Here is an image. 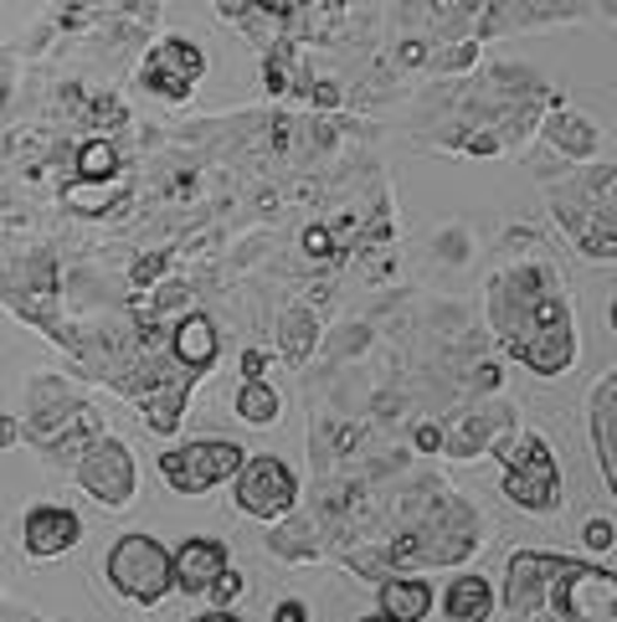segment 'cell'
<instances>
[{"label": "cell", "mask_w": 617, "mask_h": 622, "mask_svg": "<svg viewBox=\"0 0 617 622\" xmlns=\"http://www.w3.org/2000/svg\"><path fill=\"white\" fill-rule=\"evenodd\" d=\"M443 612H448V622H489L494 618V587L484 576H458L443 591Z\"/></svg>", "instance_id": "14"}, {"label": "cell", "mask_w": 617, "mask_h": 622, "mask_svg": "<svg viewBox=\"0 0 617 622\" xmlns=\"http://www.w3.org/2000/svg\"><path fill=\"white\" fill-rule=\"evenodd\" d=\"M78 484L99 499L103 509H124L134 499V458L124 442L114 438H93L88 453L78 458Z\"/></svg>", "instance_id": "8"}, {"label": "cell", "mask_w": 617, "mask_h": 622, "mask_svg": "<svg viewBox=\"0 0 617 622\" xmlns=\"http://www.w3.org/2000/svg\"><path fill=\"white\" fill-rule=\"evenodd\" d=\"M489 320L500 330V345L535 376H561L576 360L571 314L561 299V278L546 263H519L489 288Z\"/></svg>", "instance_id": "1"}, {"label": "cell", "mask_w": 617, "mask_h": 622, "mask_svg": "<svg viewBox=\"0 0 617 622\" xmlns=\"http://www.w3.org/2000/svg\"><path fill=\"white\" fill-rule=\"evenodd\" d=\"M551 139L567 154H576V160H586V154L597 150V129H592V124H582V118L561 114V103H556V118H551Z\"/></svg>", "instance_id": "18"}, {"label": "cell", "mask_w": 617, "mask_h": 622, "mask_svg": "<svg viewBox=\"0 0 617 622\" xmlns=\"http://www.w3.org/2000/svg\"><path fill=\"white\" fill-rule=\"evenodd\" d=\"M418 448H422V453H437V448H443V427L422 422V427H418Z\"/></svg>", "instance_id": "27"}, {"label": "cell", "mask_w": 617, "mask_h": 622, "mask_svg": "<svg viewBox=\"0 0 617 622\" xmlns=\"http://www.w3.org/2000/svg\"><path fill=\"white\" fill-rule=\"evenodd\" d=\"M427 612H433V587H427V581H412V576H391V581H381V618L427 622Z\"/></svg>", "instance_id": "13"}, {"label": "cell", "mask_w": 617, "mask_h": 622, "mask_svg": "<svg viewBox=\"0 0 617 622\" xmlns=\"http://www.w3.org/2000/svg\"><path fill=\"white\" fill-rule=\"evenodd\" d=\"M582 540H586V551H613V545H617V530H613V520H586Z\"/></svg>", "instance_id": "23"}, {"label": "cell", "mask_w": 617, "mask_h": 622, "mask_svg": "<svg viewBox=\"0 0 617 622\" xmlns=\"http://www.w3.org/2000/svg\"><path fill=\"white\" fill-rule=\"evenodd\" d=\"M237 417L252 422V427L278 422V391L267 387V381H242V391H237Z\"/></svg>", "instance_id": "17"}, {"label": "cell", "mask_w": 617, "mask_h": 622, "mask_svg": "<svg viewBox=\"0 0 617 622\" xmlns=\"http://www.w3.org/2000/svg\"><path fill=\"white\" fill-rule=\"evenodd\" d=\"M504 607L519 622H617V572L576 555L515 551L504 566Z\"/></svg>", "instance_id": "2"}, {"label": "cell", "mask_w": 617, "mask_h": 622, "mask_svg": "<svg viewBox=\"0 0 617 622\" xmlns=\"http://www.w3.org/2000/svg\"><path fill=\"white\" fill-rule=\"evenodd\" d=\"M237 484V509L242 515H252V520H284L288 509H294V499H299V479H294V469H288L284 458H242V469L232 473Z\"/></svg>", "instance_id": "7"}, {"label": "cell", "mask_w": 617, "mask_h": 622, "mask_svg": "<svg viewBox=\"0 0 617 622\" xmlns=\"http://www.w3.org/2000/svg\"><path fill=\"white\" fill-rule=\"evenodd\" d=\"M556 211L567 221L586 257H617V170H592L556 196Z\"/></svg>", "instance_id": "3"}, {"label": "cell", "mask_w": 617, "mask_h": 622, "mask_svg": "<svg viewBox=\"0 0 617 622\" xmlns=\"http://www.w3.org/2000/svg\"><path fill=\"white\" fill-rule=\"evenodd\" d=\"M607 324H613V330H617V299H613V309H607Z\"/></svg>", "instance_id": "33"}, {"label": "cell", "mask_w": 617, "mask_h": 622, "mask_svg": "<svg viewBox=\"0 0 617 622\" xmlns=\"http://www.w3.org/2000/svg\"><path fill=\"white\" fill-rule=\"evenodd\" d=\"M263 370H267V355H263V350H248V355H242V376H248V381H263Z\"/></svg>", "instance_id": "28"}, {"label": "cell", "mask_w": 617, "mask_h": 622, "mask_svg": "<svg viewBox=\"0 0 617 622\" xmlns=\"http://www.w3.org/2000/svg\"><path fill=\"white\" fill-rule=\"evenodd\" d=\"M0 103H5V83H0Z\"/></svg>", "instance_id": "35"}, {"label": "cell", "mask_w": 617, "mask_h": 622, "mask_svg": "<svg viewBox=\"0 0 617 622\" xmlns=\"http://www.w3.org/2000/svg\"><path fill=\"white\" fill-rule=\"evenodd\" d=\"M170 350H175V360H181L191 376H206V370L217 366V355H221L217 320H212V314H181L175 335H170Z\"/></svg>", "instance_id": "12"}, {"label": "cell", "mask_w": 617, "mask_h": 622, "mask_svg": "<svg viewBox=\"0 0 617 622\" xmlns=\"http://www.w3.org/2000/svg\"><path fill=\"white\" fill-rule=\"evenodd\" d=\"M592 438H597L607 479H613V488H617V376L597 391V402H592Z\"/></svg>", "instance_id": "15"}, {"label": "cell", "mask_w": 617, "mask_h": 622, "mask_svg": "<svg viewBox=\"0 0 617 622\" xmlns=\"http://www.w3.org/2000/svg\"><path fill=\"white\" fill-rule=\"evenodd\" d=\"M242 448L227 438H201V442H185V448H170V453H160V473H165V484L175 488V494H206V488L227 484L237 469H242Z\"/></svg>", "instance_id": "6"}, {"label": "cell", "mask_w": 617, "mask_h": 622, "mask_svg": "<svg viewBox=\"0 0 617 622\" xmlns=\"http://www.w3.org/2000/svg\"><path fill=\"white\" fill-rule=\"evenodd\" d=\"M273 622H309V607H304L299 597H288V602H278V612H273Z\"/></svg>", "instance_id": "26"}, {"label": "cell", "mask_w": 617, "mask_h": 622, "mask_svg": "<svg viewBox=\"0 0 617 622\" xmlns=\"http://www.w3.org/2000/svg\"><path fill=\"white\" fill-rule=\"evenodd\" d=\"M232 561H227V545L221 540H185L181 551L170 555V576H175V591H185V597H201V591L212 587L221 572H227Z\"/></svg>", "instance_id": "11"}, {"label": "cell", "mask_w": 617, "mask_h": 622, "mask_svg": "<svg viewBox=\"0 0 617 622\" xmlns=\"http://www.w3.org/2000/svg\"><path fill=\"white\" fill-rule=\"evenodd\" d=\"M361 622H391V618H381V612H370V618H361Z\"/></svg>", "instance_id": "34"}, {"label": "cell", "mask_w": 617, "mask_h": 622, "mask_svg": "<svg viewBox=\"0 0 617 622\" xmlns=\"http://www.w3.org/2000/svg\"><path fill=\"white\" fill-rule=\"evenodd\" d=\"M500 453H504V494L519 509L546 515V509L561 505V473H556V458L546 448V438L525 433L519 442H504Z\"/></svg>", "instance_id": "5"}, {"label": "cell", "mask_w": 617, "mask_h": 622, "mask_svg": "<svg viewBox=\"0 0 617 622\" xmlns=\"http://www.w3.org/2000/svg\"><path fill=\"white\" fill-rule=\"evenodd\" d=\"M401 62H427V51H422V42H401Z\"/></svg>", "instance_id": "32"}, {"label": "cell", "mask_w": 617, "mask_h": 622, "mask_svg": "<svg viewBox=\"0 0 617 622\" xmlns=\"http://www.w3.org/2000/svg\"><path fill=\"white\" fill-rule=\"evenodd\" d=\"M304 253H309V257H319V263H324V257H334V247H330V232H324V227H309V232H304Z\"/></svg>", "instance_id": "25"}, {"label": "cell", "mask_w": 617, "mask_h": 622, "mask_svg": "<svg viewBox=\"0 0 617 622\" xmlns=\"http://www.w3.org/2000/svg\"><path fill=\"white\" fill-rule=\"evenodd\" d=\"M191 381L196 376H185V381H170V387H150L145 391V417H150L155 433H175L185 417V396H191Z\"/></svg>", "instance_id": "16"}, {"label": "cell", "mask_w": 617, "mask_h": 622, "mask_svg": "<svg viewBox=\"0 0 617 622\" xmlns=\"http://www.w3.org/2000/svg\"><path fill=\"white\" fill-rule=\"evenodd\" d=\"M103 576H108V587H114L118 597L145 602V607H155L170 587H175V576H170V551L155 535L114 540V551H108V561H103Z\"/></svg>", "instance_id": "4"}, {"label": "cell", "mask_w": 617, "mask_h": 622, "mask_svg": "<svg viewBox=\"0 0 617 622\" xmlns=\"http://www.w3.org/2000/svg\"><path fill=\"white\" fill-rule=\"evenodd\" d=\"M62 201L72 206V211H83V217H103V206H108V191H103V181H78L62 191Z\"/></svg>", "instance_id": "21"}, {"label": "cell", "mask_w": 617, "mask_h": 622, "mask_svg": "<svg viewBox=\"0 0 617 622\" xmlns=\"http://www.w3.org/2000/svg\"><path fill=\"white\" fill-rule=\"evenodd\" d=\"M78 540H83V520L67 505H32L26 520H21V545H26V555H36V561L72 551Z\"/></svg>", "instance_id": "10"}, {"label": "cell", "mask_w": 617, "mask_h": 622, "mask_svg": "<svg viewBox=\"0 0 617 622\" xmlns=\"http://www.w3.org/2000/svg\"><path fill=\"white\" fill-rule=\"evenodd\" d=\"M206 597H212V602H217V607H232L237 597H242V576H237L232 566H227V572H221L217 581H212V587H206Z\"/></svg>", "instance_id": "22"}, {"label": "cell", "mask_w": 617, "mask_h": 622, "mask_svg": "<svg viewBox=\"0 0 617 622\" xmlns=\"http://www.w3.org/2000/svg\"><path fill=\"white\" fill-rule=\"evenodd\" d=\"M315 103L334 108V103H340V88H334V83H315Z\"/></svg>", "instance_id": "30"}, {"label": "cell", "mask_w": 617, "mask_h": 622, "mask_svg": "<svg viewBox=\"0 0 617 622\" xmlns=\"http://www.w3.org/2000/svg\"><path fill=\"white\" fill-rule=\"evenodd\" d=\"M114 175H118L114 139H88L78 150V181H114Z\"/></svg>", "instance_id": "19"}, {"label": "cell", "mask_w": 617, "mask_h": 622, "mask_svg": "<svg viewBox=\"0 0 617 622\" xmlns=\"http://www.w3.org/2000/svg\"><path fill=\"white\" fill-rule=\"evenodd\" d=\"M191 622H242V618L227 612V607H212V612H201V618H191Z\"/></svg>", "instance_id": "31"}, {"label": "cell", "mask_w": 617, "mask_h": 622, "mask_svg": "<svg viewBox=\"0 0 617 622\" xmlns=\"http://www.w3.org/2000/svg\"><path fill=\"white\" fill-rule=\"evenodd\" d=\"M201 72H206V57H201L196 42H181V36H170L160 47L150 51V62L139 72V83L160 93V99H191V88L201 83Z\"/></svg>", "instance_id": "9"}, {"label": "cell", "mask_w": 617, "mask_h": 622, "mask_svg": "<svg viewBox=\"0 0 617 622\" xmlns=\"http://www.w3.org/2000/svg\"><path fill=\"white\" fill-rule=\"evenodd\" d=\"M613 16H617V0H613Z\"/></svg>", "instance_id": "36"}, {"label": "cell", "mask_w": 617, "mask_h": 622, "mask_svg": "<svg viewBox=\"0 0 617 622\" xmlns=\"http://www.w3.org/2000/svg\"><path fill=\"white\" fill-rule=\"evenodd\" d=\"M165 263H170V253H150V257H139V263H134V284H139V288L155 284V278L165 273Z\"/></svg>", "instance_id": "24"}, {"label": "cell", "mask_w": 617, "mask_h": 622, "mask_svg": "<svg viewBox=\"0 0 617 622\" xmlns=\"http://www.w3.org/2000/svg\"><path fill=\"white\" fill-rule=\"evenodd\" d=\"M21 438V422L16 417H0V448H11Z\"/></svg>", "instance_id": "29"}, {"label": "cell", "mask_w": 617, "mask_h": 622, "mask_svg": "<svg viewBox=\"0 0 617 622\" xmlns=\"http://www.w3.org/2000/svg\"><path fill=\"white\" fill-rule=\"evenodd\" d=\"M315 339H319L315 314H309V309H294V314L284 320V355H288V360H309Z\"/></svg>", "instance_id": "20"}]
</instances>
